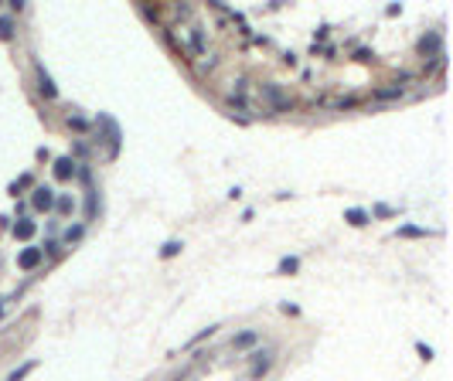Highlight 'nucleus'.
Instances as JSON below:
<instances>
[{
  "mask_svg": "<svg viewBox=\"0 0 453 381\" xmlns=\"http://www.w3.org/2000/svg\"><path fill=\"white\" fill-rule=\"evenodd\" d=\"M280 269H283V272H293V269H297V259H283Z\"/></svg>",
  "mask_w": 453,
  "mask_h": 381,
  "instance_id": "f8f14e48",
  "label": "nucleus"
},
{
  "mask_svg": "<svg viewBox=\"0 0 453 381\" xmlns=\"http://www.w3.org/2000/svg\"><path fill=\"white\" fill-rule=\"evenodd\" d=\"M348 222H351V225H365V222H368V215H365L361 208H355V211H348Z\"/></svg>",
  "mask_w": 453,
  "mask_h": 381,
  "instance_id": "6e6552de",
  "label": "nucleus"
},
{
  "mask_svg": "<svg viewBox=\"0 0 453 381\" xmlns=\"http://www.w3.org/2000/svg\"><path fill=\"white\" fill-rule=\"evenodd\" d=\"M31 368H34V364H24L21 371H14V375H10V381H21V378H24V375H27V371H31Z\"/></svg>",
  "mask_w": 453,
  "mask_h": 381,
  "instance_id": "ddd939ff",
  "label": "nucleus"
},
{
  "mask_svg": "<svg viewBox=\"0 0 453 381\" xmlns=\"http://www.w3.org/2000/svg\"><path fill=\"white\" fill-rule=\"evenodd\" d=\"M177 41L184 45L188 55H201V31H194V27H181V31H177Z\"/></svg>",
  "mask_w": 453,
  "mask_h": 381,
  "instance_id": "f257e3e1",
  "label": "nucleus"
},
{
  "mask_svg": "<svg viewBox=\"0 0 453 381\" xmlns=\"http://www.w3.org/2000/svg\"><path fill=\"white\" fill-rule=\"evenodd\" d=\"M31 235H34V225L31 222H21L17 225V238H31Z\"/></svg>",
  "mask_w": 453,
  "mask_h": 381,
  "instance_id": "9d476101",
  "label": "nucleus"
},
{
  "mask_svg": "<svg viewBox=\"0 0 453 381\" xmlns=\"http://www.w3.org/2000/svg\"><path fill=\"white\" fill-rule=\"evenodd\" d=\"M256 340H259V334H256V330H245V334L235 337V347H249V344H256Z\"/></svg>",
  "mask_w": 453,
  "mask_h": 381,
  "instance_id": "423d86ee",
  "label": "nucleus"
},
{
  "mask_svg": "<svg viewBox=\"0 0 453 381\" xmlns=\"http://www.w3.org/2000/svg\"><path fill=\"white\" fill-rule=\"evenodd\" d=\"M51 204H55V194H51L48 187H38V191H34V208H41V211H48Z\"/></svg>",
  "mask_w": 453,
  "mask_h": 381,
  "instance_id": "7ed1b4c3",
  "label": "nucleus"
},
{
  "mask_svg": "<svg viewBox=\"0 0 453 381\" xmlns=\"http://www.w3.org/2000/svg\"><path fill=\"white\" fill-rule=\"evenodd\" d=\"M38 82H41V92H45L48 99H55V85H51V78L45 75V72H38Z\"/></svg>",
  "mask_w": 453,
  "mask_h": 381,
  "instance_id": "0eeeda50",
  "label": "nucleus"
},
{
  "mask_svg": "<svg viewBox=\"0 0 453 381\" xmlns=\"http://www.w3.org/2000/svg\"><path fill=\"white\" fill-rule=\"evenodd\" d=\"M10 31H14L10 17H0V38H10Z\"/></svg>",
  "mask_w": 453,
  "mask_h": 381,
  "instance_id": "9b49d317",
  "label": "nucleus"
},
{
  "mask_svg": "<svg viewBox=\"0 0 453 381\" xmlns=\"http://www.w3.org/2000/svg\"><path fill=\"white\" fill-rule=\"evenodd\" d=\"M262 95H266V99H269L276 109H286V106H290V99L280 92V85H262Z\"/></svg>",
  "mask_w": 453,
  "mask_h": 381,
  "instance_id": "f03ea898",
  "label": "nucleus"
},
{
  "mask_svg": "<svg viewBox=\"0 0 453 381\" xmlns=\"http://www.w3.org/2000/svg\"><path fill=\"white\" fill-rule=\"evenodd\" d=\"M177 252H181V242H167V245H164V252H160V255H164V259H174V255H177Z\"/></svg>",
  "mask_w": 453,
  "mask_h": 381,
  "instance_id": "1a4fd4ad",
  "label": "nucleus"
},
{
  "mask_svg": "<svg viewBox=\"0 0 453 381\" xmlns=\"http://www.w3.org/2000/svg\"><path fill=\"white\" fill-rule=\"evenodd\" d=\"M38 262H41V248H27V252L21 255V266H24V269H34Z\"/></svg>",
  "mask_w": 453,
  "mask_h": 381,
  "instance_id": "20e7f679",
  "label": "nucleus"
},
{
  "mask_svg": "<svg viewBox=\"0 0 453 381\" xmlns=\"http://www.w3.org/2000/svg\"><path fill=\"white\" fill-rule=\"evenodd\" d=\"M72 170H75V163H72V160H69V157H62V160H58V163H55V174H58V177H69V174H72Z\"/></svg>",
  "mask_w": 453,
  "mask_h": 381,
  "instance_id": "39448f33",
  "label": "nucleus"
}]
</instances>
